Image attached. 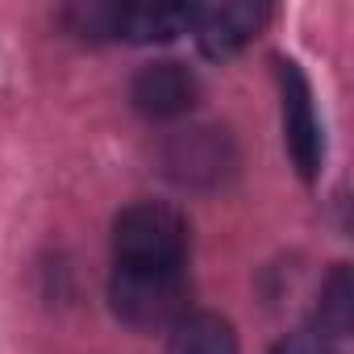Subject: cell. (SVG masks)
I'll list each match as a JSON object with an SVG mask.
<instances>
[{
  "instance_id": "7a4b0ae2",
  "label": "cell",
  "mask_w": 354,
  "mask_h": 354,
  "mask_svg": "<svg viewBox=\"0 0 354 354\" xmlns=\"http://www.w3.org/2000/svg\"><path fill=\"white\" fill-rule=\"evenodd\" d=\"M113 254L117 267H184L188 221L158 201L129 205L113 225Z\"/></svg>"
},
{
  "instance_id": "3957f363",
  "label": "cell",
  "mask_w": 354,
  "mask_h": 354,
  "mask_svg": "<svg viewBox=\"0 0 354 354\" xmlns=\"http://www.w3.org/2000/svg\"><path fill=\"white\" fill-rule=\"evenodd\" d=\"M279 88H283L288 154H292V162L304 180H313L325 162V133H321V117H317V104H313V88H308V80L296 63H279Z\"/></svg>"
},
{
  "instance_id": "6da1fadb",
  "label": "cell",
  "mask_w": 354,
  "mask_h": 354,
  "mask_svg": "<svg viewBox=\"0 0 354 354\" xmlns=\"http://www.w3.org/2000/svg\"><path fill=\"white\" fill-rule=\"evenodd\" d=\"M188 271L184 267H117L109 283L113 313L129 329H171L188 313Z\"/></svg>"
},
{
  "instance_id": "277c9868",
  "label": "cell",
  "mask_w": 354,
  "mask_h": 354,
  "mask_svg": "<svg viewBox=\"0 0 354 354\" xmlns=\"http://www.w3.org/2000/svg\"><path fill=\"white\" fill-rule=\"evenodd\" d=\"M201 96V84L196 75L184 67V63H146L133 84H129V100L142 117H154V121H171V117H184Z\"/></svg>"
},
{
  "instance_id": "9c48e42d",
  "label": "cell",
  "mask_w": 354,
  "mask_h": 354,
  "mask_svg": "<svg viewBox=\"0 0 354 354\" xmlns=\"http://www.w3.org/2000/svg\"><path fill=\"white\" fill-rule=\"evenodd\" d=\"M317 325L325 337H346L354 325V279L350 267H333L329 279L321 283V300H317Z\"/></svg>"
},
{
  "instance_id": "ba28073f",
  "label": "cell",
  "mask_w": 354,
  "mask_h": 354,
  "mask_svg": "<svg viewBox=\"0 0 354 354\" xmlns=\"http://www.w3.org/2000/svg\"><path fill=\"white\" fill-rule=\"evenodd\" d=\"M167 354H238V333L221 313H184L171 325Z\"/></svg>"
},
{
  "instance_id": "5b68a950",
  "label": "cell",
  "mask_w": 354,
  "mask_h": 354,
  "mask_svg": "<svg viewBox=\"0 0 354 354\" xmlns=\"http://www.w3.org/2000/svg\"><path fill=\"white\" fill-rule=\"evenodd\" d=\"M162 162H167V175L180 184H217L234 167V150H230V138H221L217 129H188L167 142Z\"/></svg>"
},
{
  "instance_id": "52a82bcc",
  "label": "cell",
  "mask_w": 354,
  "mask_h": 354,
  "mask_svg": "<svg viewBox=\"0 0 354 354\" xmlns=\"http://www.w3.org/2000/svg\"><path fill=\"white\" fill-rule=\"evenodd\" d=\"M192 30V5H113L109 38L125 42H171Z\"/></svg>"
},
{
  "instance_id": "8992f818",
  "label": "cell",
  "mask_w": 354,
  "mask_h": 354,
  "mask_svg": "<svg viewBox=\"0 0 354 354\" xmlns=\"http://www.w3.org/2000/svg\"><path fill=\"white\" fill-rule=\"evenodd\" d=\"M267 21L263 5H217V9H192V34L209 59L238 55Z\"/></svg>"
},
{
  "instance_id": "30bf717a",
  "label": "cell",
  "mask_w": 354,
  "mask_h": 354,
  "mask_svg": "<svg viewBox=\"0 0 354 354\" xmlns=\"http://www.w3.org/2000/svg\"><path fill=\"white\" fill-rule=\"evenodd\" d=\"M271 354H329V346H325L321 333H288V337L275 342Z\"/></svg>"
}]
</instances>
